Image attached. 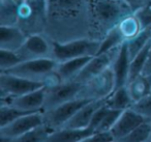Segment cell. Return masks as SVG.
Returning a JSON list of instances; mask_svg holds the SVG:
<instances>
[{
  "instance_id": "1",
  "label": "cell",
  "mask_w": 151,
  "mask_h": 142,
  "mask_svg": "<svg viewBox=\"0 0 151 142\" xmlns=\"http://www.w3.org/2000/svg\"><path fill=\"white\" fill-rule=\"evenodd\" d=\"M45 32L53 42L66 43L91 38L90 0H47Z\"/></svg>"
},
{
  "instance_id": "2",
  "label": "cell",
  "mask_w": 151,
  "mask_h": 142,
  "mask_svg": "<svg viewBox=\"0 0 151 142\" xmlns=\"http://www.w3.org/2000/svg\"><path fill=\"white\" fill-rule=\"evenodd\" d=\"M91 38L103 41L127 16L134 14L123 0H90Z\"/></svg>"
},
{
  "instance_id": "3",
  "label": "cell",
  "mask_w": 151,
  "mask_h": 142,
  "mask_svg": "<svg viewBox=\"0 0 151 142\" xmlns=\"http://www.w3.org/2000/svg\"><path fill=\"white\" fill-rule=\"evenodd\" d=\"M48 18L47 0H19L16 26L27 36L44 33Z\"/></svg>"
},
{
  "instance_id": "4",
  "label": "cell",
  "mask_w": 151,
  "mask_h": 142,
  "mask_svg": "<svg viewBox=\"0 0 151 142\" xmlns=\"http://www.w3.org/2000/svg\"><path fill=\"white\" fill-rule=\"evenodd\" d=\"M116 88L115 75L112 67L83 82L77 99L94 101L108 99Z\"/></svg>"
},
{
  "instance_id": "5",
  "label": "cell",
  "mask_w": 151,
  "mask_h": 142,
  "mask_svg": "<svg viewBox=\"0 0 151 142\" xmlns=\"http://www.w3.org/2000/svg\"><path fill=\"white\" fill-rule=\"evenodd\" d=\"M101 41L90 38H79L66 43L54 42V59L58 62L85 56H94L99 52Z\"/></svg>"
},
{
  "instance_id": "6",
  "label": "cell",
  "mask_w": 151,
  "mask_h": 142,
  "mask_svg": "<svg viewBox=\"0 0 151 142\" xmlns=\"http://www.w3.org/2000/svg\"><path fill=\"white\" fill-rule=\"evenodd\" d=\"M58 61L53 58H40L25 60L11 70L4 71L26 79L46 83L47 79L57 70Z\"/></svg>"
},
{
  "instance_id": "7",
  "label": "cell",
  "mask_w": 151,
  "mask_h": 142,
  "mask_svg": "<svg viewBox=\"0 0 151 142\" xmlns=\"http://www.w3.org/2000/svg\"><path fill=\"white\" fill-rule=\"evenodd\" d=\"M44 83L26 79L6 72H0V103L6 102L42 87Z\"/></svg>"
},
{
  "instance_id": "8",
  "label": "cell",
  "mask_w": 151,
  "mask_h": 142,
  "mask_svg": "<svg viewBox=\"0 0 151 142\" xmlns=\"http://www.w3.org/2000/svg\"><path fill=\"white\" fill-rule=\"evenodd\" d=\"M17 53L22 61L40 58L54 59V42L46 33L31 34L28 36Z\"/></svg>"
},
{
  "instance_id": "9",
  "label": "cell",
  "mask_w": 151,
  "mask_h": 142,
  "mask_svg": "<svg viewBox=\"0 0 151 142\" xmlns=\"http://www.w3.org/2000/svg\"><path fill=\"white\" fill-rule=\"evenodd\" d=\"M42 122L44 118L40 111L25 114L4 127H0V140L3 142H17L24 134Z\"/></svg>"
},
{
  "instance_id": "10",
  "label": "cell",
  "mask_w": 151,
  "mask_h": 142,
  "mask_svg": "<svg viewBox=\"0 0 151 142\" xmlns=\"http://www.w3.org/2000/svg\"><path fill=\"white\" fill-rule=\"evenodd\" d=\"M82 83L77 80L61 82L57 85L46 87V99L42 112L48 111L63 103L76 100L81 89Z\"/></svg>"
},
{
  "instance_id": "11",
  "label": "cell",
  "mask_w": 151,
  "mask_h": 142,
  "mask_svg": "<svg viewBox=\"0 0 151 142\" xmlns=\"http://www.w3.org/2000/svg\"><path fill=\"white\" fill-rule=\"evenodd\" d=\"M87 102H89V101L76 99V100L63 103V104L50 109L48 111L42 112L44 123L47 127L50 128L53 132L57 131V130L64 127L65 123L73 116V114Z\"/></svg>"
},
{
  "instance_id": "12",
  "label": "cell",
  "mask_w": 151,
  "mask_h": 142,
  "mask_svg": "<svg viewBox=\"0 0 151 142\" xmlns=\"http://www.w3.org/2000/svg\"><path fill=\"white\" fill-rule=\"evenodd\" d=\"M120 48H121V45L115 47V48L111 49L109 51L99 53V54L92 56L75 80L83 83V82L87 81L90 78L96 76L97 74L104 72L105 70L111 67L114 60L117 57L118 53H119Z\"/></svg>"
},
{
  "instance_id": "13",
  "label": "cell",
  "mask_w": 151,
  "mask_h": 142,
  "mask_svg": "<svg viewBox=\"0 0 151 142\" xmlns=\"http://www.w3.org/2000/svg\"><path fill=\"white\" fill-rule=\"evenodd\" d=\"M46 99V86L30 91L23 96H17L6 102L0 103V105H11L18 109L27 111V112H42Z\"/></svg>"
},
{
  "instance_id": "14",
  "label": "cell",
  "mask_w": 151,
  "mask_h": 142,
  "mask_svg": "<svg viewBox=\"0 0 151 142\" xmlns=\"http://www.w3.org/2000/svg\"><path fill=\"white\" fill-rule=\"evenodd\" d=\"M145 120H146L145 117L137 113L132 108L123 110L111 130L115 142H120L125 136H127L130 132L134 131L139 125H141Z\"/></svg>"
},
{
  "instance_id": "15",
  "label": "cell",
  "mask_w": 151,
  "mask_h": 142,
  "mask_svg": "<svg viewBox=\"0 0 151 142\" xmlns=\"http://www.w3.org/2000/svg\"><path fill=\"white\" fill-rule=\"evenodd\" d=\"M107 100L108 99H103V100H94L87 102L73 114V116L65 123L63 128H73V129L88 128L90 125L91 119L94 113L96 112L97 109H99L103 105L107 103Z\"/></svg>"
},
{
  "instance_id": "16",
  "label": "cell",
  "mask_w": 151,
  "mask_h": 142,
  "mask_svg": "<svg viewBox=\"0 0 151 142\" xmlns=\"http://www.w3.org/2000/svg\"><path fill=\"white\" fill-rule=\"evenodd\" d=\"M28 36L16 25H0V49L18 51Z\"/></svg>"
},
{
  "instance_id": "17",
  "label": "cell",
  "mask_w": 151,
  "mask_h": 142,
  "mask_svg": "<svg viewBox=\"0 0 151 142\" xmlns=\"http://www.w3.org/2000/svg\"><path fill=\"white\" fill-rule=\"evenodd\" d=\"M130 61H132V58H130L129 52H128L127 45H126V42H124L121 45L119 53L111 67L114 72V75H115L116 88L127 84L128 79H129Z\"/></svg>"
},
{
  "instance_id": "18",
  "label": "cell",
  "mask_w": 151,
  "mask_h": 142,
  "mask_svg": "<svg viewBox=\"0 0 151 142\" xmlns=\"http://www.w3.org/2000/svg\"><path fill=\"white\" fill-rule=\"evenodd\" d=\"M95 132L91 127L85 129L62 128L54 131L49 136L48 142H84Z\"/></svg>"
},
{
  "instance_id": "19",
  "label": "cell",
  "mask_w": 151,
  "mask_h": 142,
  "mask_svg": "<svg viewBox=\"0 0 151 142\" xmlns=\"http://www.w3.org/2000/svg\"><path fill=\"white\" fill-rule=\"evenodd\" d=\"M91 57L92 56L79 57V58L69 59V60L63 61V62H58L57 73L59 74L63 82L73 81L78 77L80 72L86 65V63L90 60Z\"/></svg>"
},
{
  "instance_id": "20",
  "label": "cell",
  "mask_w": 151,
  "mask_h": 142,
  "mask_svg": "<svg viewBox=\"0 0 151 142\" xmlns=\"http://www.w3.org/2000/svg\"><path fill=\"white\" fill-rule=\"evenodd\" d=\"M126 86L134 102L140 100L143 96L151 93V75L140 74L132 78Z\"/></svg>"
},
{
  "instance_id": "21",
  "label": "cell",
  "mask_w": 151,
  "mask_h": 142,
  "mask_svg": "<svg viewBox=\"0 0 151 142\" xmlns=\"http://www.w3.org/2000/svg\"><path fill=\"white\" fill-rule=\"evenodd\" d=\"M132 103H134V100L130 96L127 86L124 85L114 90L113 93L108 98L106 105L111 109L123 111L125 109L130 108Z\"/></svg>"
},
{
  "instance_id": "22",
  "label": "cell",
  "mask_w": 151,
  "mask_h": 142,
  "mask_svg": "<svg viewBox=\"0 0 151 142\" xmlns=\"http://www.w3.org/2000/svg\"><path fill=\"white\" fill-rule=\"evenodd\" d=\"M19 0H0V25H16Z\"/></svg>"
},
{
  "instance_id": "23",
  "label": "cell",
  "mask_w": 151,
  "mask_h": 142,
  "mask_svg": "<svg viewBox=\"0 0 151 142\" xmlns=\"http://www.w3.org/2000/svg\"><path fill=\"white\" fill-rule=\"evenodd\" d=\"M150 42H151V26L142 29L134 38H132V40L126 42L130 58L132 59L134 58Z\"/></svg>"
},
{
  "instance_id": "24",
  "label": "cell",
  "mask_w": 151,
  "mask_h": 142,
  "mask_svg": "<svg viewBox=\"0 0 151 142\" xmlns=\"http://www.w3.org/2000/svg\"><path fill=\"white\" fill-rule=\"evenodd\" d=\"M120 142H151V120L143 121Z\"/></svg>"
},
{
  "instance_id": "25",
  "label": "cell",
  "mask_w": 151,
  "mask_h": 142,
  "mask_svg": "<svg viewBox=\"0 0 151 142\" xmlns=\"http://www.w3.org/2000/svg\"><path fill=\"white\" fill-rule=\"evenodd\" d=\"M117 27L119 28L120 32H121V34L123 36V38H125L126 42L132 40V38H134V36L142 30L140 23H139L138 19H137L134 14H132V15L124 18V19L118 24Z\"/></svg>"
},
{
  "instance_id": "26",
  "label": "cell",
  "mask_w": 151,
  "mask_h": 142,
  "mask_svg": "<svg viewBox=\"0 0 151 142\" xmlns=\"http://www.w3.org/2000/svg\"><path fill=\"white\" fill-rule=\"evenodd\" d=\"M52 133V130L42 122V125L24 134L17 140V142H48L49 136Z\"/></svg>"
},
{
  "instance_id": "27",
  "label": "cell",
  "mask_w": 151,
  "mask_h": 142,
  "mask_svg": "<svg viewBox=\"0 0 151 142\" xmlns=\"http://www.w3.org/2000/svg\"><path fill=\"white\" fill-rule=\"evenodd\" d=\"M150 47H151V42L149 43V44H147L146 46L132 59V61H130L129 79H128V81H129L132 78L142 74L145 64H146V61H147V59H148Z\"/></svg>"
},
{
  "instance_id": "28",
  "label": "cell",
  "mask_w": 151,
  "mask_h": 142,
  "mask_svg": "<svg viewBox=\"0 0 151 142\" xmlns=\"http://www.w3.org/2000/svg\"><path fill=\"white\" fill-rule=\"evenodd\" d=\"M32 112H27V111L18 109L11 105H0V127L11 123L12 121L16 120L19 117L23 116L25 114Z\"/></svg>"
},
{
  "instance_id": "29",
  "label": "cell",
  "mask_w": 151,
  "mask_h": 142,
  "mask_svg": "<svg viewBox=\"0 0 151 142\" xmlns=\"http://www.w3.org/2000/svg\"><path fill=\"white\" fill-rule=\"evenodd\" d=\"M124 42H126L125 38H124L123 36L121 34L119 28L116 26V27L113 28V29L105 36V38L101 41V49H99V53H103V52H106V51L111 50V49L115 48V47L122 45ZM99 53H97V54H99Z\"/></svg>"
},
{
  "instance_id": "30",
  "label": "cell",
  "mask_w": 151,
  "mask_h": 142,
  "mask_svg": "<svg viewBox=\"0 0 151 142\" xmlns=\"http://www.w3.org/2000/svg\"><path fill=\"white\" fill-rule=\"evenodd\" d=\"M20 62H22V59L17 53V51L0 49V72L13 69Z\"/></svg>"
},
{
  "instance_id": "31",
  "label": "cell",
  "mask_w": 151,
  "mask_h": 142,
  "mask_svg": "<svg viewBox=\"0 0 151 142\" xmlns=\"http://www.w3.org/2000/svg\"><path fill=\"white\" fill-rule=\"evenodd\" d=\"M130 108L146 119H151V93L134 101Z\"/></svg>"
},
{
  "instance_id": "32",
  "label": "cell",
  "mask_w": 151,
  "mask_h": 142,
  "mask_svg": "<svg viewBox=\"0 0 151 142\" xmlns=\"http://www.w3.org/2000/svg\"><path fill=\"white\" fill-rule=\"evenodd\" d=\"M121 112V110H115V109L109 108L106 112L105 116L101 119V121L99 122L96 131H111L112 128L114 127V125L117 121V119L119 118Z\"/></svg>"
},
{
  "instance_id": "33",
  "label": "cell",
  "mask_w": 151,
  "mask_h": 142,
  "mask_svg": "<svg viewBox=\"0 0 151 142\" xmlns=\"http://www.w3.org/2000/svg\"><path fill=\"white\" fill-rule=\"evenodd\" d=\"M134 15L136 16V18L138 19L142 29L150 27L151 26V5L150 4H146V5H144V7H140V9H137L136 12H134Z\"/></svg>"
},
{
  "instance_id": "34",
  "label": "cell",
  "mask_w": 151,
  "mask_h": 142,
  "mask_svg": "<svg viewBox=\"0 0 151 142\" xmlns=\"http://www.w3.org/2000/svg\"><path fill=\"white\" fill-rule=\"evenodd\" d=\"M84 142H115L111 131H96Z\"/></svg>"
},
{
  "instance_id": "35",
  "label": "cell",
  "mask_w": 151,
  "mask_h": 142,
  "mask_svg": "<svg viewBox=\"0 0 151 142\" xmlns=\"http://www.w3.org/2000/svg\"><path fill=\"white\" fill-rule=\"evenodd\" d=\"M124 2H126L134 12H136L137 9H139L140 7H144L146 4H149L150 0H123Z\"/></svg>"
},
{
  "instance_id": "36",
  "label": "cell",
  "mask_w": 151,
  "mask_h": 142,
  "mask_svg": "<svg viewBox=\"0 0 151 142\" xmlns=\"http://www.w3.org/2000/svg\"><path fill=\"white\" fill-rule=\"evenodd\" d=\"M142 74H145V75H151V47H150V50H149L148 59H147L146 64H145Z\"/></svg>"
},
{
  "instance_id": "37",
  "label": "cell",
  "mask_w": 151,
  "mask_h": 142,
  "mask_svg": "<svg viewBox=\"0 0 151 142\" xmlns=\"http://www.w3.org/2000/svg\"><path fill=\"white\" fill-rule=\"evenodd\" d=\"M149 4H150V5H151V0H150V1H149Z\"/></svg>"
},
{
  "instance_id": "38",
  "label": "cell",
  "mask_w": 151,
  "mask_h": 142,
  "mask_svg": "<svg viewBox=\"0 0 151 142\" xmlns=\"http://www.w3.org/2000/svg\"><path fill=\"white\" fill-rule=\"evenodd\" d=\"M150 120H151V119H150Z\"/></svg>"
}]
</instances>
